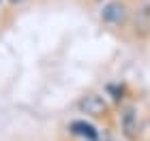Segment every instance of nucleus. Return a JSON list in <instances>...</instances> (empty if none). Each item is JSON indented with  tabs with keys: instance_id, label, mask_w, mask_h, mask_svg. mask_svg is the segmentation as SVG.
<instances>
[{
	"instance_id": "f257e3e1",
	"label": "nucleus",
	"mask_w": 150,
	"mask_h": 141,
	"mask_svg": "<svg viewBox=\"0 0 150 141\" xmlns=\"http://www.w3.org/2000/svg\"><path fill=\"white\" fill-rule=\"evenodd\" d=\"M101 19H103V24L114 26V28L122 26L129 19L127 4L122 2V0H110V2L103 4V9H101Z\"/></svg>"
},
{
	"instance_id": "f03ea898",
	"label": "nucleus",
	"mask_w": 150,
	"mask_h": 141,
	"mask_svg": "<svg viewBox=\"0 0 150 141\" xmlns=\"http://www.w3.org/2000/svg\"><path fill=\"white\" fill-rule=\"evenodd\" d=\"M120 130L127 141H137L139 139V116L135 107H125L120 113Z\"/></svg>"
},
{
	"instance_id": "7ed1b4c3",
	"label": "nucleus",
	"mask_w": 150,
	"mask_h": 141,
	"mask_svg": "<svg viewBox=\"0 0 150 141\" xmlns=\"http://www.w3.org/2000/svg\"><path fill=\"white\" fill-rule=\"evenodd\" d=\"M79 111L86 113V116H92V118H103V116H107L110 107H107V100L103 96H99V94H86L79 100Z\"/></svg>"
},
{
	"instance_id": "20e7f679",
	"label": "nucleus",
	"mask_w": 150,
	"mask_h": 141,
	"mask_svg": "<svg viewBox=\"0 0 150 141\" xmlns=\"http://www.w3.org/2000/svg\"><path fill=\"white\" fill-rule=\"evenodd\" d=\"M69 130H71V135L79 137L81 141H99L101 139V133L86 120H73L69 124Z\"/></svg>"
},
{
	"instance_id": "39448f33",
	"label": "nucleus",
	"mask_w": 150,
	"mask_h": 141,
	"mask_svg": "<svg viewBox=\"0 0 150 141\" xmlns=\"http://www.w3.org/2000/svg\"><path fill=\"white\" fill-rule=\"evenodd\" d=\"M135 30H139L142 34H146L150 30V2L142 4L135 13Z\"/></svg>"
},
{
	"instance_id": "423d86ee",
	"label": "nucleus",
	"mask_w": 150,
	"mask_h": 141,
	"mask_svg": "<svg viewBox=\"0 0 150 141\" xmlns=\"http://www.w3.org/2000/svg\"><path fill=\"white\" fill-rule=\"evenodd\" d=\"M9 2H13V4H19V2H24V0H9Z\"/></svg>"
},
{
	"instance_id": "0eeeda50",
	"label": "nucleus",
	"mask_w": 150,
	"mask_h": 141,
	"mask_svg": "<svg viewBox=\"0 0 150 141\" xmlns=\"http://www.w3.org/2000/svg\"><path fill=\"white\" fill-rule=\"evenodd\" d=\"M0 2H2V0H0Z\"/></svg>"
}]
</instances>
